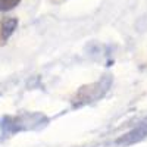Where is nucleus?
Returning <instances> with one entry per match:
<instances>
[{
	"label": "nucleus",
	"mask_w": 147,
	"mask_h": 147,
	"mask_svg": "<svg viewBox=\"0 0 147 147\" xmlns=\"http://www.w3.org/2000/svg\"><path fill=\"white\" fill-rule=\"evenodd\" d=\"M21 3V0H0V12H7L15 9Z\"/></svg>",
	"instance_id": "20e7f679"
},
{
	"label": "nucleus",
	"mask_w": 147,
	"mask_h": 147,
	"mask_svg": "<svg viewBox=\"0 0 147 147\" xmlns=\"http://www.w3.org/2000/svg\"><path fill=\"white\" fill-rule=\"evenodd\" d=\"M43 121H46V118L40 113H27V115H21L16 118H5L3 119V129H5V132L34 129V128H40L43 125L41 124Z\"/></svg>",
	"instance_id": "f257e3e1"
},
{
	"label": "nucleus",
	"mask_w": 147,
	"mask_h": 147,
	"mask_svg": "<svg viewBox=\"0 0 147 147\" xmlns=\"http://www.w3.org/2000/svg\"><path fill=\"white\" fill-rule=\"evenodd\" d=\"M18 27V19L16 18H5L2 21V38L7 40L9 37L15 32Z\"/></svg>",
	"instance_id": "7ed1b4c3"
},
{
	"label": "nucleus",
	"mask_w": 147,
	"mask_h": 147,
	"mask_svg": "<svg viewBox=\"0 0 147 147\" xmlns=\"http://www.w3.org/2000/svg\"><path fill=\"white\" fill-rule=\"evenodd\" d=\"M146 137H147V124H146V122H143V124L137 125L136 128H132L131 131H128L127 134L121 136L116 140V144L118 146H122V147H127V146H132V144H136V143H140Z\"/></svg>",
	"instance_id": "f03ea898"
}]
</instances>
